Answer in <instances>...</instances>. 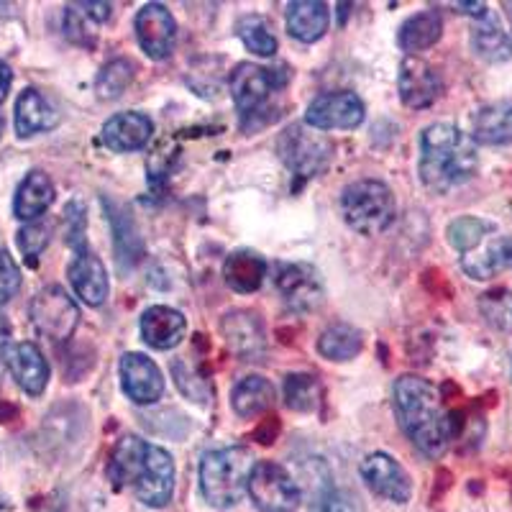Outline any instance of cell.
I'll return each instance as SVG.
<instances>
[{
	"label": "cell",
	"mask_w": 512,
	"mask_h": 512,
	"mask_svg": "<svg viewBox=\"0 0 512 512\" xmlns=\"http://www.w3.org/2000/svg\"><path fill=\"white\" fill-rule=\"evenodd\" d=\"M395 415L413 446L428 459H441L461 431V415L443 408L436 384L418 374H402L395 382Z\"/></svg>",
	"instance_id": "cell-1"
},
{
	"label": "cell",
	"mask_w": 512,
	"mask_h": 512,
	"mask_svg": "<svg viewBox=\"0 0 512 512\" xmlns=\"http://www.w3.org/2000/svg\"><path fill=\"white\" fill-rule=\"evenodd\" d=\"M108 479L116 489H134L146 507L162 510L175 492V461L162 446L123 436L108 459Z\"/></svg>",
	"instance_id": "cell-2"
},
{
	"label": "cell",
	"mask_w": 512,
	"mask_h": 512,
	"mask_svg": "<svg viewBox=\"0 0 512 512\" xmlns=\"http://www.w3.org/2000/svg\"><path fill=\"white\" fill-rule=\"evenodd\" d=\"M479 157L474 139L451 126L433 123L420 136V180L428 190L448 192L477 175Z\"/></svg>",
	"instance_id": "cell-3"
},
{
	"label": "cell",
	"mask_w": 512,
	"mask_h": 512,
	"mask_svg": "<svg viewBox=\"0 0 512 512\" xmlns=\"http://www.w3.org/2000/svg\"><path fill=\"white\" fill-rule=\"evenodd\" d=\"M254 454L246 446H228L210 451L200 461V489L213 507L239 505L249 492V477L254 472Z\"/></svg>",
	"instance_id": "cell-4"
},
{
	"label": "cell",
	"mask_w": 512,
	"mask_h": 512,
	"mask_svg": "<svg viewBox=\"0 0 512 512\" xmlns=\"http://www.w3.org/2000/svg\"><path fill=\"white\" fill-rule=\"evenodd\" d=\"M392 190L379 180H356L341 192V216L361 236H377L395 221Z\"/></svg>",
	"instance_id": "cell-5"
},
{
	"label": "cell",
	"mask_w": 512,
	"mask_h": 512,
	"mask_svg": "<svg viewBox=\"0 0 512 512\" xmlns=\"http://www.w3.org/2000/svg\"><path fill=\"white\" fill-rule=\"evenodd\" d=\"M277 152H280L282 162L290 167V172L310 180L328 167L333 157V144L326 136L315 134V128L308 131L305 126H290L282 131Z\"/></svg>",
	"instance_id": "cell-6"
},
{
	"label": "cell",
	"mask_w": 512,
	"mask_h": 512,
	"mask_svg": "<svg viewBox=\"0 0 512 512\" xmlns=\"http://www.w3.org/2000/svg\"><path fill=\"white\" fill-rule=\"evenodd\" d=\"M249 497L259 512H297L300 507V487L285 466L274 461H256Z\"/></svg>",
	"instance_id": "cell-7"
},
{
	"label": "cell",
	"mask_w": 512,
	"mask_h": 512,
	"mask_svg": "<svg viewBox=\"0 0 512 512\" xmlns=\"http://www.w3.org/2000/svg\"><path fill=\"white\" fill-rule=\"evenodd\" d=\"M29 315L36 333H41L49 341H67L80 323V308L57 285L36 292L29 305Z\"/></svg>",
	"instance_id": "cell-8"
},
{
	"label": "cell",
	"mask_w": 512,
	"mask_h": 512,
	"mask_svg": "<svg viewBox=\"0 0 512 512\" xmlns=\"http://www.w3.org/2000/svg\"><path fill=\"white\" fill-rule=\"evenodd\" d=\"M228 85H231V98L239 113L249 118L259 113V108L267 103L269 95L285 88L287 75H282V70H272V67L241 62L228 77Z\"/></svg>",
	"instance_id": "cell-9"
},
{
	"label": "cell",
	"mask_w": 512,
	"mask_h": 512,
	"mask_svg": "<svg viewBox=\"0 0 512 512\" xmlns=\"http://www.w3.org/2000/svg\"><path fill=\"white\" fill-rule=\"evenodd\" d=\"M274 285L285 297V303L297 313H313L326 300V285H323V277L313 264H282L274 274Z\"/></svg>",
	"instance_id": "cell-10"
},
{
	"label": "cell",
	"mask_w": 512,
	"mask_h": 512,
	"mask_svg": "<svg viewBox=\"0 0 512 512\" xmlns=\"http://www.w3.org/2000/svg\"><path fill=\"white\" fill-rule=\"evenodd\" d=\"M364 121V103L351 90L320 93L305 113V123L315 131H351Z\"/></svg>",
	"instance_id": "cell-11"
},
{
	"label": "cell",
	"mask_w": 512,
	"mask_h": 512,
	"mask_svg": "<svg viewBox=\"0 0 512 512\" xmlns=\"http://www.w3.org/2000/svg\"><path fill=\"white\" fill-rule=\"evenodd\" d=\"M361 477H364V482L369 484L374 495L384 497V500L405 505L413 497V482H410V474L405 472V466L395 456L384 454V451L369 454L367 459L361 461Z\"/></svg>",
	"instance_id": "cell-12"
},
{
	"label": "cell",
	"mask_w": 512,
	"mask_h": 512,
	"mask_svg": "<svg viewBox=\"0 0 512 512\" xmlns=\"http://www.w3.org/2000/svg\"><path fill=\"white\" fill-rule=\"evenodd\" d=\"M136 39L152 59H167L175 49L177 24L162 3H146L136 13Z\"/></svg>",
	"instance_id": "cell-13"
},
{
	"label": "cell",
	"mask_w": 512,
	"mask_h": 512,
	"mask_svg": "<svg viewBox=\"0 0 512 512\" xmlns=\"http://www.w3.org/2000/svg\"><path fill=\"white\" fill-rule=\"evenodd\" d=\"M397 88H400L402 103L413 111H423V108H431L436 103L443 90V82L441 75L425 59L408 57L400 64Z\"/></svg>",
	"instance_id": "cell-14"
},
{
	"label": "cell",
	"mask_w": 512,
	"mask_h": 512,
	"mask_svg": "<svg viewBox=\"0 0 512 512\" xmlns=\"http://www.w3.org/2000/svg\"><path fill=\"white\" fill-rule=\"evenodd\" d=\"M121 384L128 400L136 405H154L164 395V377L159 367L144 354L121 356Z\"/></svg>",
	"instance_id": "cell-15"
},
{
	"label": "cell",
	"mask_w": 512,
	"mask_h": 512,
	"mask_svg": "<svg viewBox=\"0 0 512 512\" xmlns=\"http://www.w3.org/2000/svg\"><path fill=\"white\" fill-rule=\"evenodd\" d=\"M221 331L228 349L244 361H256L267 349V331L262 318L251 310H233L221 320Z\"/></svg>",
	"instance_id": "cell-16"
},
{
	"label": "cell",
	"mask_w": 512,
	"mask_h": 512,
	"mask_svg": "<svg viewBox=\"0 0 512 512\" xmlns=\"http://www.w3.org/2000/svg\"><path fill=\"white\" fill-rule=\"evenodd\" d=\"M3 361H6L8 372L16 379V384L26 395L36 397L47 390L49 382V364L39 346L31 341H21V344H11L3 349Z\"/></svg>",
	"instance_id": "cell-17"
},
{
	"label": "cell",
	"mask_w": 512,
	"mask_h": 512,
	"mask_svg": "<svg viewBox=\"0 0 512 512\" xmlns=\"http://www.w3.org/2000/svg\"><path fill=\"white\" fill-rule=\"evenodd\" d=\"M67 277H70V285L77 292V297L82 303H88L90 308H98L108 300V292H111L108 272H105V264L90 251H80L72 259Z\"/></svg>",
	"instance_id": "cell-18"
},
{
	"label": "cell",
	"mask_w": 512,
	"mask_h": 512,
	"mask_svg": "<svg viewBox=\"0 0 512 512\" xmlns=\"http://www.w3.org/2000/svg\"><path fill=\"white\" fill-rule=\"evenodd\" d=\"M154 131L152 118L144 116V113L128 111V113H116L113 118H108L103 126V144L111 149V152H139L149 144Z\"/></svg>",
	"instance_id": "cell-19"
},
{
	"label": "cell",
	"mask_w": 512,
	"mask_h": 512,
	"mask_svg": "<svg viewBox=\"0 0 512 512\" xmlns=\"http://www.w3.org/2000/svg\"><path fill=\"white\" fill-rule=\"evenodd\" d=\"M185 331V315L175 308H167V305H154L141 315V336L157 351L175 349L185 338Z\"/></svg>",
	"instance_id": "cell-20"
},
{
	"label": "cell",
	"mask_w": 512,
	"mask_h": 512,
	"mask_svg": "<svg viewBox=\"0 0 512 512\" xmlns=\"http://www.w3.org/2000/svg\"><path fill=\"white\" fill-rule=\"evenodd\" d=\"M111 3H77L64 11V36L77 47L93 49L98 41L95 26L105 24L111 18Z\"/></svg>",
	"instance_id": "cell-21"
},
{
	"label": "cell",
	"mask_w": 512,
	"mask_h": 512,
	"mask_svg": "<svg viewBox=\"0 0 512 512\" xmlns=\"http://www.w3.org/2000/svg\"><path fill=\"white\" fill-rule=\"evenodd\" d=\"M267 259L262 254H256L251 249H239L233 251L223 262V280L231 287L233 292H241V295H251L262 287L264 277H267Z\"/></svg>",
	"instance_id": "cell-22"
},
{
	"label": "cell",
	"mask_w": 512,
	"mask_h": 512,
	"mask_svg": "<svg viewBox=\"0 0 512 512\" xmlns=\"http://www.w3.org/2000/svg\"><path fill=\"white\" fill-rule=\"evenodd\" d=\"M331 26V11L320 0H295L287 6V29L303 44L323 39Z\"/></svg>",
	"instance_id": "cell-23"
},
{
	"label": "cell",
	"mask_w": 512,
	"mask_h": 512,
	"mask_svg": "<svg viewBox=\"0 0 512 512\" xmlns=\"http://www.w3.org/2000/svg\"><path fill=\"white\" fill-rule=\"evenodd\" d=\"M474 141L484 146L512 144V100L482 105L474 116Z\"/></svg>",
	"instance_id": "cell-24"
},
{
	"label": "cell",
	"mask_w": 512,
	"mask_h": 512,
	"mask_svg": "<svg viewBox=\"0 0 512 512\" xmlns=\"http://www.w3.org/2000/svg\"><path fill=\"white\" fill-rule=\"evenodd\" d=\"M59 123V113L54 111V105L49 103L39 90L29 88L18 95L16 100V131L18 136L41 134V131H49Z\"/></svg>",
	"instance_id": "cell-25"
},
{
	"label": "cell",
	"mask_w": 512,
	"mask_h": 512,
	"mask_svg": "<svg viewBox=\"0 0 512 512\" xmlns=\"http://www.w3.org/2000/svg\"><path fill=\"white\" fill-rule=\"evenodd\" d=\"M54 203V185L49 180V175L34 169L24 177V182L18 185L16 200H13V213L21 221H36L39 216H44L49 210V205Z\"/></svg>",
	"instance_id": "cell-26"
},
{
	"label": "cell",
	"mask_w": 512,
	"mask_h": 512,
	"mask_svg": "<svg viewBox=\"0 0 512 512\" xmlns=\"http://www.w3.org/2000/svg\"><path fill=\"white\" fill-rule=\"evenodd\" d=\"M443 34V18L438 11H423L410 16L405 24L397 31V47L402 52H408L410 57H415L418 52L431 49L433 44H438Z\"/></svg>",
	"instance_id": "cell-27"
},
{
	"label": "cell",
	"mask_w": 512,
	"mask_h": 512,
	"mask_svg": "<svg viewBox=\"0 0 512 512\" xmlns=\"http://www.w3.org/2000/svg\"><path fill=\"white\" fill-rule=\"evenodd\" d=\"M274 405V387L269 379L251 374L241 379L231 390V408L241 418H254V415L267 413Z\"/></svg>",
	"instance_id": "cell-28"
},
{
	"label": "cell",
	"mask_w": 512,
	"mask_h": 512,
	"mask_svg": "<svg viewBox=\"0 0 512 512\" xmlns=\"http://www.w3.org/2000/svg\"><path fill=\"white\" fill-rule=\"evenodd\" d=\"M361 349H364V333L344 320L323 328L318 338L320 356H326L328 361H351L361 354Z\"/></svg>",
	"instance_id": "cell-29"
},
{
	"label": "cell",
	"mask_w": 512,
	"mask_h": 512,
	"mask_svg": "<svg viewBox=\"0 0 512 512\" xmlns=\"http://www.w3.org/2000/svg\"><path fill=\"white\" fill-rule=\"evenodd\" d=\"M472 47L487 62H505L512 57V39L492 13H484L472 29Z\"/></svg>",
	"instance_id": "cell-30"
},
{
	"label": "cell",
	"mask_w": 512,
	"mask_h": 512,
	"mask_svg": "<svg viewBox=\"0 0 512 512\" xmlns=\"http://www.w3.org/2000/svg\"><path fill=\"white\" fill-rule=\"evenodd\" d=\"M461 267L472 280H489L500 269L507 267L505 262V239H495L489 244H482L479 249L469 251L461 256Z\"/></svg>",
	"instance_id": "cell-31"
},
{
	"label": "cell",
	"mask_w": 512,
	"mask_h": 512,
	"mask_svg": "<svg viewBox=\"0 0 512 512\" xmlns=\"http://www.w3.org/2000/svg\"><path fill=\"white\" fill-rule=\"evenodd\" d=\"M489 233H495V223L484 221L477 216H461L456 221L448 223V244L454 246L461 254H469V251L479 249V246L487 241Z\"/></svg>",
	"instance_id": "cell-32"
},
{
	"label": "cell",
	"mask_w": 512,
	"mask_h": 512,
	"mask_svg": "<svg viewBox=\"0 0 512 512\" xmlns=\"http://www.w3.org/2000/svg\"><path fill=\"white\" fill-rule=\"evenodd\" d=\"M320 382L313 374H287L285 379V402L297 413H313L320 405Z\"/></svg>",
	"instance_id": "cell-33"
},
{
	"label": "cell",
	"mask_w": 512,
	"mask_h": 512,
	"mask_svg": "<svg viewBox=\"0 0 512 512\" xmlns=\"http://www.w3.org/2000/svg\"><path fill=\"white\" fill-rule=\"evenodd\" d=\"M479 313L500 333H512V292L505 287L487 290L479 297Z\"/></svg>",
	"instance_id": "cell-34"
},
{
	"label": "cell",
	"mask_w": 512,
	"mask_h": 512,
	"mask_svg": "<svg viewBox=\"0 0 512 512\" xmlns=\"http://www.w3.org/2000/svg\"><path fill=\"white\" fill-rule=\"evenodd\" d=\"M131 80H134V64L128 59H113L100 70L95 80V93L100 100H116L126 93Z\"/></svg>",
	"instance_id": "cell-35"
},
{
	"label": "cell",
	"mask_w": 512,
	"mask_h": 512,
	"mask_svg": "<svg viewBox=\"0 0 512 512\" xmlns=\"http://www.w3.org/2000/svg\"><path fill=\"white\" fill-rule=\"evenodd\" d=\"M236 34L244 41V47L249 52L259 54V57H272L277 52V39L269 31L267 21L262 16H246L241 18L239 26H236Z\"/></svg>",
	"instance_id": "cell-36"
},
{
	"label": "cell",
	"mask_w": 512,
	"mask_h": 512,
	"mask_svg": "<svg viewBox=\"0 0 512 512\" xmlns=\"http://www.w3.org/2000/svg\"><path fill=\"white\" fill-rule=\"evenodd\" d=\"M310 512H364V505L351 489L333 487L326 482L310 497Z\"/></svg>",
	"instance_id": "cell-37"
},
{
	"label": "cell",
	"mask_w": 512,
	"mask_h": 512,
	"mask_svg": "<svg viewBox=\"0 0 512 512\" xmlns=\"http://www.w3.org/2000/svg\"><path fill=\"white\" fill-rule=\"evenodd\" d=\"M172 374H175V382L182 390V395L192 397V400H198V402H208V397L213 395L210 384L182 359H177L175 364H172Z\"/></svg>",
	"instance_id": "cell-38"
},
{
	"label": "cell",
	"mask_w": 512,
	"mask_h": 512,
	"mask_svg": "<svg viewBox=\"0 0 512 512\" xmlns=\"http://www.w3.org/2000/svg\"><path fill=\"white\" fill-rule=\"evenodd\" d=\"M47 244H49L47 223L31 221L18 231V249H21V254H24L31 264L36 262V256H39L41 251L47 249Z\"/></svg>",
	"instance_id": "cell-39"
},
{
	"label": "cell",
	"mask_w": 512,
	"mask_h": 512,
	"mask_svg": "<svg viewBox=\"0 0 512 512\" xmlns=\"http://www.w3.org/2000/svg\"><path fill=\"white\" fill-rule=\"evenodd\" d=\"M21 287V269L8 251H0V305H6Z\"/></svg>",
	"instance_id": "cell-40"
},
{
	"label": "cell",
	"mask_w": 512,
	"mask_h": 512,
	"mask_svg": "<svg viewBox=\"0 0 512 512\" xmlns=\"http://www.w3.org/2000/svg\"><path fill=\"white\" fill-rule=\"evenodd\" d=\"M175 157H177V149L169 139H164L162 144L154 149V154L149 157V162H146V169H149V175H152L154 182H159L162 177L169 175V169H172V162H175Z\"/></svg>",
	"instance_id": "cell-41"
},
{
	"label": "cell",
	"mask_w": 512,
	"mask_h": 512,
	"mask_svg": "<svg viewBox=\"0 0 512 512\" xmlns=\"http://www.w3.org/2000/svg\"><path fill=\"white\" fill-rule=\"evenodd\" d=\"M277 433H280V420H277V418H267L262 425H259V431L254 433V438L259 443H264V446H267V443H274Z\"/></svg>",
	"instance_id": "cell-42"
},
{
	"label": "cell",
	"mask_w": 512,
	"mask_h": 512,
	"mask_svg": "<svg viewBox=\"0 0 512 512\" xmlns=\"http://www.w3.org/2000/svg\"><path fill=\"white\" fill-rule=\"evenodd\" d=\"M11 82H13V75H11V70H8V64L0 62V103L8 98Z\"/></svg>",
	"instance_id": "cell-43"
},
{
	"label": "cell",
	"mask_w": 512,
	"mask_h": 512,
	"mask_svg": "<svg viewBox=\"0 0 512 512\" xmlns=\"http://www.w3.org/2000/svg\"><path fill=\"white\" fill-rule=\"evenodd\" d=\"M8 341H11V323L3 313H0V349H6Z\"/></svg>",
	"instance_id": "cell-44"
},
{
	"label": "cell",
	"mask_w": 512,
	"mask_h": 512,
	"mask_svg": "<svg viewBox=\"0 0 512 512\" xmlns=\"http://www.w3.org/2000/svg\"><path fill=\"white\" fill-rule=\"evenodd\" d=\"M505 262L512 267V239H505Z\"/></svg>",
	"instance_id": "cell-45"
},
{
	"label": "cell",
	"mask_w": 512,
	"mask_h": 512,
	"mask_svg": "<svg viewBox=\"0 0 512 512\" xmlns=\"http://www.w3.org/2000/svg\"><path fill=\"white\" fill-rule=\"evenodd\" d=\"M3 126H6V121H3V113H0V134H3Z\"/></svg>",
	"instance_id": "cell-46"
}]
</instances>
